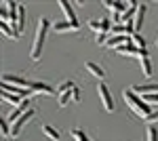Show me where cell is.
I'll list each match as a JSON object with an SVG mask.
<instances>
[{
  "mask_svg": "<svg viewBox=\"0 0 158 141\" xmlns=\"http://www.w3.org/2000/svg\"><path fill=\"white\" fill-rule=\"evenodd\" d=\"M59 6H61V11H63V15L68 17V21H70V23H78V21H76V11L72 9V2H68V0H61Z\"/></svg>",
  "mask_w": 158,
  "mask_h": 141,
  "instance_id": "cell-9",
  "label": "cell"
},
{
  "mask_svg": "<svg viewBox=\"0 0 158 141\" xmlns=\"http://www.w3.org/2000/svg\"><path fill=\"white\" fill-rule=\"evenodd\" d=\"M72 99L76 101V103L80 101V89H78V86H74V89H72Z\"/></svg>",
  "mask_w": 158,
  "mask_h": 141,
  "instance_id": "cell-26",
  "label": "cell"
},
{
  "mask_svg": "<svg viewBox=\"0 0 158 141\" xmlns=\"http://www.w3.org/2000/svg\"><path fill=\"white\" fill-rule=\"evenodd\" d=\"M53 30L57 32V34H65V32H78V23H70V21H57V23H53Z\"/></svg>",
  "mask_w": 158,
  "mask_h": 141,
  "instance_id": "cell-8",
  "label": "cell"
},
{
  "mask_svg": "<svg viewBox=\"0 0 158 141\" xmlns=\"http://www.w3.org/2000/svg\"><path fill=\"white\" fill-rule=\"evenodd\" d=\"M2 84H11V86H19V89H32L34 86V80H25V78H19V76H13V74H4L2 76Z\"/></svg>",
  "mask_w": 158,
  "mask_h": 141,
  "instance_id": "cell-4",
  "label": "cell"
},
{
  "mask_svg": "<svg viewBox=\"0 0 158 141\" xmlns=\"http://www.w3.org/2000/svg\"><path fill=\"white\" fill-rule=\"evenodd\" d=\"M2 99H4V101H9V103H13V106H19V103L23 101L21 97H17V95H11L9 91H2Z\"/></svg>",
  "mask_w": 158,
  "mask_h": 141,
  "instance_id": "cell-15",
  "label": "cell"
},
{
  "mask_svg": "<svg viewBox=\"0 0 158 141\" xmlns=\"http://www.w3.org/2000/svg\"><path fill=\"white\" fill-rule=\"evenodd\" d=\"M103 6H108L112 13H120V15H124V13L129 11V4H124V2H120V0H112V2H103Z\"/></svg>",
  "mask_w": 158,
  "mask_h": 141,
  "instance_id": "cell-10",
  "label": "cell"
},
{
  "mask_svg": "<svg viewBox=\"0 0 158 141\" xmlns=\"http://www.w3.org/2000/svg\"><path fill=\"white\" fill-rule=\"evenodd\" d=\"M42 133H44L51 141H59V131H55L51 124H42Z\"/></svg>",
  "mask_w": 158,
  "mask_h": 141,
  "instance_id": "cell-14",
  "label": "cell"
},
{
  "mask_svg": "<svg viewBox=\"0 0 158 141\" xmlns=\"http://www.w3.org/2000/svg\"><path fill=\"white\" fill-rule=\"evenodd\" d=\"M89 27L99 34V32H101V19H99V21H93V19H91V21H89Z\"/></svg>",
  "mask_w": 158,
  "mask_h": 141,
  "instance_id": "cell-24",
  "label": "cell"
},
{
  "mask_svg": "<svg viewBox=\"0 0 158 141\" xmlns=\"http://www.w3.org/2000/svg\"><path fill=\"white\" fill-rule=\"evenodd\" d=\"M72 99V91H68V93H63V95H59L57 97V101H59V107H65L68 106V101Z\"/></svg>",
  "mask_w": 158,
  "mask_h": 141,
  "instance_id": "cell-20",
  "label": "cell"
},
{
  "mask_svg": "<svg viewBox=\"0 0 158 141\" xmlns=\"http://www.w3.org/2000/svg\"><path fill=\"white\" fill-rule=\"evenodd\" d=\"M146 122H148V124H154V122H158V110H154V112H152V114L146 118Z\"/></svg>",
  "mask_w": 158,
  "mask_h": 141,
  "instance_id": "cell-25",
  "label": "cell"
},
{
  "mask_svg": "<svg viewBox=\"0 0 158 141\" xmlns=\"http://www.w3.org/2000/svg\"><path fill=\"white\" fill-rule=\"evenodd\" d=\"M141 72H143V76H146V78L152 76V61H150V57L141 59Z\"/></svg>",
  "mask_w": 158,
  "mask_h": 141,
  "instance_id": "cell-16",
  "label": "cell"
},
{
  "mask_svg": "<svg viewBox=\"0 0 158 141\" xmlns=\"http://www.w3.org/2000/svg\"><path fill=\"white\" fill-rule=\"evenodd\" d=\"M97 91H99V97H101L103 107H106L108 112H114V110H116V106H114V99H112V95H110L108 84H106V82H99L97 84Z\"/></svg>",
  "mask_w": 158,
  "mask_h": 141,
  "instance_id": "cell-5",
  "label": "cell"
},
{
  "mask_svg": "<svg viewBox=\"0 0 158 141\" xmlns=\"http://www.w3.org/2000/svg\"><path fill=\"white\" fill-rule=\"evenodd\" d=\"M51 27V21L49 19H40L38 21V30H36V38H34V44H32V51H30V57L32 61H38L40 55H42V44H44V38H47V32Z\"/></svg>",
  "mask_w": 158,
  "mask_h": 141,
  "instance_id": "cell-2",
  "label": "cell"
},
{
  "mask_svg": "<svg viewBox=\"0 0 158 141\" xmlns=\"http://www.w3.org/2000/svg\"><path fill=\"white\" fill-rule=\"evenodd\" d=\"M72 89H74V82H72V80H65L63 84H59V89H57V97L63 95V93H68V91H72Z\"/></svg>",
  "mask_w": 158,
  "mask_h": 141,
  "instance_id": "cell-18",
  "label": "cell"
},
{
  "mask_svg": "<svg viewBox=\"0 0 158 141\" xmlns=\"http://www.w3.org/2000/svg\"><path fill=\"white\" fill-rule=\"evenodd\" d=\"M141 99L146 101L148 106H156L158 103V93L156 95H141Z\"/></svg>",
  "mask_w": 158,
  "mask_h": 141,
  "instance_id": "cell-22",
  "label": "cell"
},
{
  "mask_svg": "<svg viewBox=\"0 0 158 141\" xmlns=\"http://www.w3.org/2000/svg\"><path fill=\"white\" fill-rule=\"evenodd\" d=\"M34 116H36V112H34V110H27L23 116H21V118H19V120H17V122L11 126V139H17V137H19V133H21V129H23V126H25V124H27V122H30Z\"/></svg>",
  "mask_w": 158,
  "mask_h": 141,
  "instance_id": "cell-3",
  "label": "cell"
},
{
  "mask_svg": "<svg viewBox=\"0 0 158 141\" xmlns=\"http://www.w3.org/2000/svg\"><path fill=\"white\" fill-rule=\"evenodd\" d=\"M122 99L127 101V106L131 107V110H133L137 116H141L143 120H146V118L150 116L152 112H154V107L148 106L146 101H143V99H141V97H139L137 93H133L131 89H124V91H122Z\"/></svg>",
  "mask_w": 158,
  "mask_h": 141,
  "instance_id": "cell-1",
  "label": "cell"
},
{
  "mask_svg": "<svg viewBox=\"0 0 158 141\" xmlns=\"http://www.w3.org/2000/svg\"><path fill=\"white\" fill-rule=\"evenodd\" d=\"M133 42H135L137 48H146V38L141 34H133Z\"/></svg>",
  "mask_w": 158,
  "mask_h": 141,
  "instance_id": "cell-21",
  "label": "cell"
},
{
  "mask_svg": "<svg viewBox=\"0 0 158 141\" xmlns=\"http://www.w3.org/2000/svg\"><path fill=\"white\" fill-rule=\"evenodd\" d=\"M85 68H86L89 72H91V74H93L95 78H99V80H101V78L106 76V72H103V68H101L99 63H93V61H86V63H85Z\"/></svg>",
  "mask_w": 158,
  "mask_h": 141,
  "instance_id": "cell-12",
  "label": "cell"
},
{
  "mask_svg": "<svg viewBox=\"0 0 158 141\" xmlns=\"http://www.w3.org/2000/svg\"><path fill=\"white\" fill-rule=\"evenodd\" d=\"M106 36H108V34H97V40H95V42H97V44H108Z\"/></svg>",
  "mask_w": 158,
  "mask_h": 141,
  "instance_id": "cell-27",
  "label": "cell"
},
{
  "mask_svg": "<svg viewBox=\"0 0 158 141\" xmlns=\"http://www.w3.org/2000/svg\"><path fill=\"white\" fill-rule=\"evenodd\" d=\"M148 141H158V129L156 126H148Z\"/></svg>",
  "mask_w": 158,
  "mask_h": 141,
  "instance_id": "cell-23",
  "label": "cell"
},
{
  "mask_svg": "<svg viewBox=\"0 0 158 141\" xmlns=\"http://www.w3.org/2000/svg\"><path fill=\"white\" fill-rule=\"evenodd\" d=\"M0 32H2V36H6V38H11V40H17V38H19V34H17V32H15L6 21H2V23H0Z\"/></svg>",
  "mask_w": 158,
  "mask_h": 141,
  "instance_id": "cell-13",
  "label": "cell"
},
{
  "mask_svg": "<svg viewBox=\"0 0 158 141\" xmlns=\"http://www.w3.org/2000/svg\"><path fill=\"white\" fill-rule=\"evenodd\" d=\"M0 131H2V137L6 139V137H11V129H9V120H0Z\"/></svg>",
  "mask_w": 158,
  "mask_h": 141,
  "instance_id": "cell-19",
  "label": "cell"
},
{
  "mask_svg": "<svg viewBox=\"0 0 158 141\" xmlns=\"http://www.w3.org/2000/svg\"><path fill=\"white\" fill-rule=\"evenodd\" d=\"M131 91L137 95H156L158 93V82H148V84H135Z\"/></svg>",
  "mask_w": 158,
  "mask_h": 141,
  "instance_id": "cell-6",
  "label": "cell"
},
{
  "mask_svg": "<svg viewBox=\"0 0 158 141\" xmlns=\"http://www.w3.org/2000/svg\"><path fill=\"white\" fill-rule=\"evenodd\" d=\"M70 135H72L76 141H91L89 137H86V133L82 129H72V131H70Z\"/></svg>",
  "mask_w": 158,
  "mask_h": 141,
  "instance_id": "cell-17",
  "label": "cell"
},
{
  "mask_svg": "<svg viewBox=\"0 0 158 141\" xmlns=\"http://www.w3.org/2000/svg\"><path fill=\"white\" fill-rule=\"evenodd\" d=\"M32 93H38V95H57V89H53V86L47 84V82H36V80H34Z\"/></svg>",
  "mask_w": 158,
  "mask_h": 141,
  "instance_id": "cell-7",
  "label": "cell"
},
{
  "mask_svg": "<svg viewBox=\"0 0 158 141\" xmlns=\"http://www.w3.org/2000/svg\"><path fill=\"white\" fill-rule=\"evenodd\" d=\"M146 11H148V6L146 4H139V9H137V15H135V34H139L141 32V25H143V17H146Z\"/></svg>",
  "mask_w": 158,
  "mask_h": 141,
  "instance_id": "cell-11",
  "label": "cell"
}]
</instances>
